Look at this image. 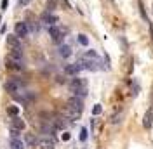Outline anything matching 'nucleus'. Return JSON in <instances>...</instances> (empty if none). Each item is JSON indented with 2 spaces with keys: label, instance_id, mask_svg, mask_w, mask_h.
Listing matches in <instances>:
<instances>
[{
  "label": "nucleus",
  "instance_id": "2eb2a0df",
  "mask_svg": "<svg viewBox=\"0 0 153 149\" xmlns=\"http://www.w3.org/2000/svg\"><path fill=\"white\" fill-rule=\"evenodd\" d=\"M82 59H99V56H98L96 50H85L82 54Z\"/></svg>",
  "mask_w": 153,
  "mask_h": 149
},
{
  "label": "nucleus",
  "instance_id": "5701e85b",
  "mask_svg": "<svg viewBox=\"0 0 153 149\" xmlns=\"http://www.w3.org/2000/svg\"><path fill=\"white\" fill-rule=\"evenodd\" d=\"M9 134H11V137H12V139H17V137H19V130H16V128H11V132H9Z\"/></svg>",
  "mask_w": 153,
  "mask_h": 149
},
{
  "label": "nucleus",
  "instance_id": "a878e982",
  "mask_svg": "<svg viewBox=\"0 0 153 149\" xmlns=\"http://www.w3.org/2000/svg\"><path fill=\"white\" fill-rule=\"evenodd\" d=\"M54 5H56V2H54V0H51V2H49V9H54Z\"/></svg>",
  "mask_w": 153,
  "mask_h": 149
},
{
  "label": "nucleus",
  "instance_id": "393cba45",
  "mask_svg": "<svg viewBox=\"0 0 153 149\" xmlns=\"http://www.w3.org/2000/svg\"><path fill=\"white\" fill-rule=\"evenodd\" d=\"M70 137H71V135H70L68 132H64V134L61 135V139H63V140H70Z\"/></svg>",
  "mask_w": 153,
  "mask_h": 149
},
{
  "label": "nucleus",
  "instance_id": "9d476101",
  "mask_svg": "<svg viewBox=\"0 0 153 149\" xmlns=\"http://www.w3.org/2000/svg\"><path fill=\"white\" fill-rule=\"evenodd\" d=\"M9 59H12L14 62H19V64H23V52H21V49H12Z\"/></svg>",
  "mask_w": 153,
  "mask_h": 149
},
{
  "label": "nucleus",
  "instance_id": "ddd939ff",
  "mask_svg": "<svg viewBox=\"0 0 153 149\" xmlns=\"http://www.w3.org/2000/svg\"><path fill=\"white\" fill-rule=\"evenodd\" d=\"M59 56L61 57H70L71 56V47L70 45H61L59 47Z\"/></svg>",
  "mask_w": 153,
  "mask_h": 149
},
{
  "label": "nucleus",
  "instance_id": "f3484780",
  "mask_svg": "<svg viewBox=\"0 0 153 149\" xmlns=\"http://www.w3.org/2000/svg\"><path fill=\"white\" fill-rule=\"evenodd\" d=\"M78 71H80V66L78 64H68L66 66V73L68 75H77Z\"/></svg>",
  "mask_w": 153,
  "mask_h": 149
},
{
  "label": "nucleus",
  "instance_id": "b1692460",
  "mask_svg": "<svg viewBox=\"0 0 153 149\" xmlns=\"http://www.w3.org/2000/svg\"><path fill=\"white\" fill-rule=\"evenodd\" d=\"M85 139H87V130H85V128H82V130H80V140L84 142Z\"/></svg>",
  "mask_w": 153,
  "mask_h": 149
},
{
  "label": "nucleus",
  "instance_id": "f8f14e48",
  "mask_svg": "<svg viewBox=\"0 0 153 149\" xmlns=\"http://www.w3.org/2000/svg\"><path fill=\"white\" fill-rule=\"evenodd\" d=\"M7 44H9L12 49H21V44H19V40H17L16 35H14V36H7Z\"/></svg>",
  "mask_w": 153,
  "mask_h": 149
},
{
  "label": "nucleus",
  "instance_id": "a211bd4d",
  "mask_svg": "<svg viewBox=\"0 0 153 149\" xmlns=\"http://www.w3.org/2000/svg\"><path fill=\"white\" fill-rule=\"evenodd\" d=\"M25 140H26L30 146H37V142H38V139H37L35 135H31V134H25Z\"/></svg>",
  "mask_w": 153,
  "mask_h": 149
},
{
  "label": "nucleus",
  "instance_id": "423d86ee",
  "mask_svg": "<svg viewBox=\"0 0 153 149\" xmlns=\"http://www.w3.org/2000/svg\"><path fill=\"white\" fill-rule=\"evenodd\" d=\"M66 106L70 109H73V111H78V113H82V109H84V102H82V97H71L68 102H66Z\"/></svg>",
  "mask_w": 153,
  "mask_h": 149
},
{
  "label": "nucleus",
  "instance_id": "4468645a",
  "mask_svg": "<svg viewBox=\"0 0 153 149\" xmlns=\"http://www.w3.org/2000/svg\"><path fill=\"white\" fill-rule=\"evenodd\" d=\"M7 68H9V70H23V68H25V64L14 62L12 59H9V57H7Z\"/></svg>",
  "mask_w": 153,
  "mask_h": 149
},
{
  "label": "nucleus",
  "instance_id": "1a4fd4ad",
  "mask_svg": "<svg viewBox=\"0 0 153 149\" xmlns=\"http://www.w3.org/2000/svg\"><path fill=\"white\" fill-rule=\"evenodd\" d=\"M151 125H153V111L151 109H148L146 111V115H144V118H143V126L146 130H150L151 128Z\"/></svg>",
  "mask_w": 153,
  "mask_h": 149
},
{
  "label": "nucleus",
  "instance_id": "dca6fc26",
  "mask_svg": "<svg viewBox=\"0 0 153 149\" xmlns=\"http://www.w3.org/2000/svg\"><path fill=\"white\" fill-rule=\"evenodd\" d=\"M122 120H124V111H120V113L113 115L110 121H112V125H118V123H122Z\"/></svg>",
  "mask_w": 153,
  "mask_h": 149
},
{
  "label": "nucleus",
  "instance_id": "0eeeda50",
  "mask_svg": "<svg viewBox=\"0 0 153 149\" xmlns=\"http://www.w3.org/2000/svg\"><path fill=\"white\" fill-rule=\"evenodd\" d=\"M37 146H40L42 149H54V147H56V140H54V137L40 139V140L37 142Z\"/></svg>",
  "mask_w": 153,
  "mask_h": 149
},
{
  "label": "nucleus",
  "instance_id": "39448f33",
  "mask_svg": "<svg viewBox=\"0 0 153 149\" xmlns=\"http://www.w3.org/2000/svg\"><path fill=\"white\" fill-rule=\"evenodd\" d=\"M49 35H51V38L56 42V44H61V42H63V36H64V30H61V28H57V26L54 25V26L49 28Z\"/></svg>",
  "mask_w": 153,
  "mask_h": 149
},
{
  "label": "nucleus",
  "instance_id": "6ab92c4d",
  "mask_svg": "<svg viewBox=\"0 0 153 149\" xmlns=\"http://www.w3.org/2000/svg\"><path fill=\"white\" fill-rule=\"evenodd\" d=\"M11 149H23V142L19 139H11Z\"/></svg>",
  "mask_w": 153,
  "mask_h": 149
},
{
  "label": "nucleus",
  "instance_id": "4be33fe9",
  "mask_svg": "<svg viewBox=\"0 0 153 149\" xmlns=\"http://www.w3.org/2000/svg\"><path fill=\"white\" fill-rule=\"evenodd\" d=\"M101 111H103V108H101V104H96L94 108H92V115H94V116H96V115H99Z\"/></svg>",
  "mask_w": 153,
  "mask_h": 149
},
{
  "label": "nucleus",
  "instance_id": "bb28decb",
  "mask_svg": "<svg viewBox=\"0 0 153 149\" xmlns=\"http://www.w3.org/2000/svg\"><path fill=\"white\" fill-rule=\"evenodd\" d=\"M7 7V0H2V9H5Z\"/></svg>",
  "mask_w": 153,
  "mask_h": 149
},
{
  "label": "nucleus",
  "instance_id": "aec40b11",
  "mask_svg": "<svg viewBox=\"0 0 153 149\" xmlns=\"http://www.w3.org/2000/svg\"><path fill=\"white\" fill-rule=\"evenodd\" d=\"M7 113H9L11 116H17V113H19V109H17V106H9V109H7Z\"/></svg>",
  "mask_w": 153,
  "mask_h": 149
},
{
  "label": "nucleus",
  "instance_id": "7ed1b4c3",
  "mask_svg": "<svg viewBox=\"0 0 153 149\" xmlns=\"http://www.w3.org/2000/svg\"><path fill=\"white\" fill-rule=\"evenodd\" d=\"M14 31H16V36H17V38H25V36H28V33H30L28 23H25V21H21V23H16Z\"/></svg>",
  "mask_w": 153,
  "mask_h": 149
},
{
  "label": "nucleus",
  "instance_id": "412c9836",
  "mask_svg": "<svg viewBox=\"0 0 153 149\" xmlns=\"http://www.w3.org/2000/svg\"><path fill=\"white\" fill-rule=\"evenodd\" d=\"M78 44L80 45H87L89 44V38H87L85 35H78Z\"/></svg>",
  "mask_w": 153,
  "mask_h": 149
},
{
  "label": "nucleus",
  "instance_id": "20e7f679",
  "mask_svg": "<svg viewBox=\"0 0 153 149\" xmlns=\"http://www.w3.org/2000/svg\"><path fill=\"white\" fill-rule=\"evenodd\" d=\"M14 97H16V101L23 102V104H31L35 101V94L33 92H17V94H14Z\"/></svg>",
  "mask_w": 153,
  "mask_h": 149
},
{
  "label": "nucleus",
  "instance_id": "6e6552de",
  "mask_svg": "<svg viewBox=\"0 0 153 149\" xmlns=\"http://www.w3.org/2000/svg\"><path fill=\"white\" fill-rule=\"evenodd\" d=\"M40 21H42V23H45V25L54 26V25L57 23V16H54V14H51V12H43V14L40 16Z\"/></svg>",
  "mask_w": 153,
  "mask_h": 149
},
{
  "label": "nucleus",
  "instance_id": "f03ea898",
  "mask_svg": "<svg viewBox=\"0 0 153 149\" xmlns=\"http://www.w3.org/2000/svg\"><path fill=\"white\" fill-rule=\"evenodd\" d=\"M23 81L21 80H16V78H12V80H9V81H5V85H4V89H5V92H9V94H17V92H21V89H23Z\"/></svg>",
  "mask_w": 153,
  "mask_h": 149
},
{
  "label": "nucleus",
  "instance_id": "9b49d317",
  "mask_svg": "<svg viewBox=\"0 0 153 149\" xmlns=\"http://www.w3.org/2000/svg\"><path fill=\"white\" fill-rule=\"evenodd\" d=\"M11 128H16V130H25V121L21 120V118H17V116H14V118L11 120Z\"/></svg>",
  "mask_w": 153,
  "mask_h": 149
},
{
  "label": "nucleus",
  "instance_id": "f257e3e1",
  "mask_svg": "<svg viewBox=\"0 0 153 149\" xmlns=\"http://www.w3.org/2000/svg\"><path fill=\"white\" fill-rule=\"evenodd\" d=\"M70 90L77 95V97H84L87 95V87H85V81L80 78H73L70 81Z\"/></svg>",
  "mask_w": 153,
  "mask_h": 149
}]
</instances>
